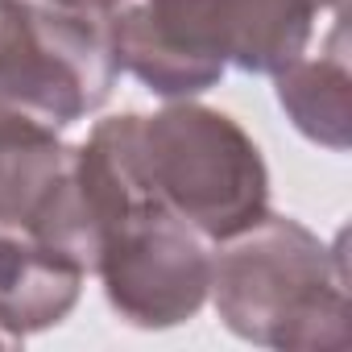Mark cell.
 <instances>
[{
    "instance_id": "6da1fadb",
    "label": "cell",
    "mask_w": 352,
    "mask_h": 352,
    "mask_svg": "<svg viewBox=\"0 0 352 352\" xmlns=\"http://www.w3.org/2000/svg\"><path fill=\"white\" fill-rule=\"evenodd\" d=\"M75 183L96 228V278L112 311L145 331L179 327L199 315L212 290V241L145 191L129 112L108 116L75 145Z\"/></svg>"
},
{
    "instance_id": "7a4b0ae2",
    "label": "cell",
    "mask_w": 352,
    "mask_h": 352,
    "mask_svg": "<svg viewBox=\"0 0 352 352\" xmlns=\"http://www.w3.org/2000/svg\"><path fill=\"white\" fill-rule=\"evenodd\" d=\"M96 270V228L75 183V145L0 112V331L13 344L63 323Z\"/></svg>"
},
{
    "instance_id": "3957f363",
    "label": "cell",
    "mask_w": 352,
    "mask_h": 352,
    "mask_svg": "<svg viewBox=\"0 0 352 352\" xmlns=\"http://www.w3.org/2000/svg\"><path fill=\"white\" fill-rule=\"evenodd\" d=\"M208 298L232 336L261 348L344 352L352 340L344 241L327 245L290 216L265 212L216 241Z\"/></svg>"
},
{
    "instance_id": "277c9868",
    "label": "cell",
    "mask_w": 352,
    "mask_h": 352,
    "mask_svg": "<svg viewBox=\"0 0 352 352\" xmlns=\"http://www.w3.org/2000/svg\"><path fill=\"white\" fill-rule=\"evenodd\" d=\"M129 141L145 191L212 245L270 212L265 157L228 112L170 100L153 116L129 112Z\"/></svg>"
},
{
    "instance_id": "5b68a950",
    "label": "cell",
    "mask_w": 352,
    "mask_h": 352,
    "mask_svg": "<svg viewBox=\"0 0 352 352\" xmlns=\"http://www.w3.org/2000/svg\"><path fill=\"white\" fill-rule=\"evenodd\" d=\"M104 30L116 71L162 100H191L216 87L228 67L212 0H112Z\"/></svg>"
},
{
    "instance_id": "8992f818",
    "label": "cell",
    "mask_w": 352,
    "mask_h": 352,
    "mask_svg": "<svg viewBox=\"0 0 352 352\" xmlns=\"http://www.w3.org/2000/svg\"><path fill=\"white\" fill-rule=\"evenodd\" d=\"M278 104L294 120L302 137L315 145H327L336 153L348 149L352 137V67H348V30L344 9L336 13V25L327 34V46L315 58H294L274 75Z\"/></svg>"
},
{
    "instance_id": "52a82bcc",
    "label": "cell",
    "mask_w": 352,
    "mask_h": 352,
    "mask_svg": "<svg viewBox=\"0 0 352 352\" xmlns=\"http://www.w3.org/2000/svg\"><path fill=\"white\" fill-rule=\"evenodd\" d=\"M224 63L249 75H278L307 54L327 0H212Z\"/></svg>"
},
{
    "instance_id": "ba28073f",
    "label": "cell",
    "mask_w": 352,
    "mask_h": 352,
    "mask_svg": "<svg viewBox=\"0 0 352 352\" xmlns=\"http://www.w3.org/2000/svg\"><path fill=\"white\" fill-rule=\"evenodd\" d=\"M42 17V0H0V79L25 54Z\"/></svg>"
},
{
    "instance_id": "9c48e42d",
    "label": "cell",
    "mask_w": 352,
    "mask_h": 352,
    "mask_svg": "<svg viewBox=\"0 0 352 352\" xmlns=\"http://www.w3.org/2000/svg\"><path fill=\"white\" fill-rule=\"evenodd\" d=\"M54 9H67V13H87V17H104L112 9V0H46Z\"/></svg>"
},
{
    "instance_id": "30bf717a",
    "label": "cell",
    "mask_w": 352,
    "mask_h": 352,
    "mask_svg": "<svg viewBox=\"0 0 352 352\" xmlns=\"http://www.w3.org/2000/svg\"><path fill=\"white\" fill-rule=\"evenodd\" d=\"M327 9H331V13H340V9H344V0H327Z\"/></svg>"
},
{
    "instance_id": "8fae6325",
    "label": "cell",
    "mask_w": 352,
    "mask_h": 352,
    "mask_svg": "<svg viewBox=\"0 0 352 352\" xmlns=\"http://www.w3.org/2000/svg\"><path fill=\"white\" fill-rule=\"evenodd\" d=\"M9 344H13V340H9V336H5V331H0V348H9Z\"/></svg>"
}]
</instances>
